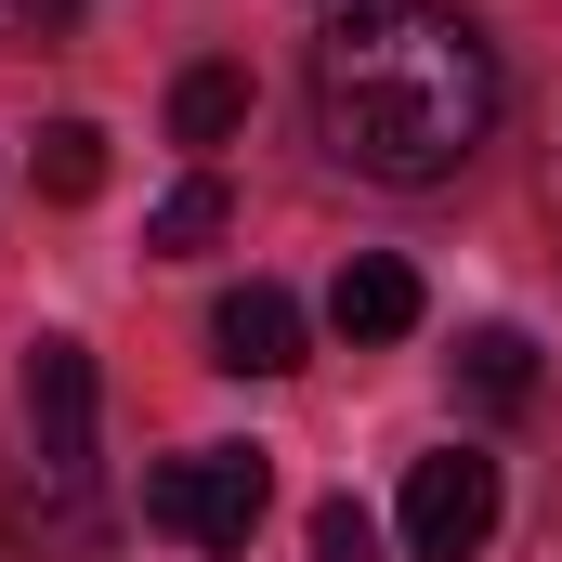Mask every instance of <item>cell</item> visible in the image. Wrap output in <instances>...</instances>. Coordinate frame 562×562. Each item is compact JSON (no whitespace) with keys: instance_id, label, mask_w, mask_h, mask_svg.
I'll use <instances>...</instances> for the list:
<instances>
[{"instance_id":"6da1fadb","label":"cell","mask_w":562,"mask_h":562,"mask_svg":"<svg viewBox=\"0 0 562 562\" xmlns=\"http://www.w3.org/2000/svg\"><path fill=\"white\" fill-rule=\"evenodd\" d=\"M314 132L367 183H445L497 132V53L458 0H340L314 40Z\"/></svg>"},{"instance_id":"7a4b0ae2","label":"cell","mask_w":562,"mask_h":562,"mask_svg":"<svg viewBox=\"0 0 562 562\" xmlns=\"http://www.w3.org/2000/svg\"><path fill=\"white\" fill-rule=\"evenodd\" d=\"M276 510V458L262 445H196V458H157L144 471V524L183 537V550H249Z\"/></svg>"},{"instance_id":"3957f363","label":"cell","mask_w":562,"mask_h":562,"mask_svg":"<svg viewBox=\"0 0 562 562\" xmlns=\"http://www.w3.org/2000/svg\"><path fill=\"white\" fill-rule=\"evenodd\" d=\"M393 524H406V562H471L484 537H497V458H471V445L419 458Z\"/></svg>"},{"instance_id":"277c9868","label":"cell","mask_w":562,"mask_h":562,"mask_svg":"<svg viewBox=\"0 0 562 562\" xmlns=\"http://www.w3.org/2000/svg\"><path fill=\"white\" fill-rule=\"evenodd\" d=\"M92 406H105L92 353H79V340H26V445H40V484H53V497L92 471Z\"/></svg>"},{"instance_id":"5b68a950","label":"cell","mask_w":562,"mask_h":562,"mask_svg":"<svg viewBox=\"0 0 562 562\" xmlns=\"http://www.w3.org/2000/svg\"><path fill=\"white\" fill-rule=\"evenodd\" d=\"M301 340H314V327H301V301H288L276 276H249V288L210 301V367H236V380H288Z\"/></svg>"},{"instance_id":"8992f818","label":"cell","mask_w":562,"mask_h":562,"mask_svg":"<svg viewBox=\"0 0 562 562\" xmlns=\"http://www.w3.org/2000/svg\"><path fill=\"white\" fill-rule=\"evenodd\" d=\"M327 327H340V340H406V327H419V262L353 249V262H340V288H327Z\"/></svg>"},{"instance_id":"52a82bcc","label":"cell","mask_w":562,"mask_h":562,"mask_svg":"<svg viewBox=\"0 0 562 562\" xmlns=\"http://www.w3.org/2000/svg\"><path fill=\"white\" fill-rule=\"evenodd\" d=\"M236 132H249V79H236V66H183V79H170V144L210 157V144H236Z\"/></svg>"},{"instance_id":"ba28073f","label":"cell","mask_w":562,"mask_h":562,"mask_svg":"<svg viewBox=\"0 0 562 562\" xmlns=\"http://www.w3.org/2000/svg\"><path fill=\"white\" fill-rule=\"evenodd\" d=\"M223 223H236V196L196 170V183H170L157 210H144V249H170V262H196V249H223Z\"/></svg>"},{"instance_id":"9c48e42d","label":"cell","mask_w":562,"mask_h":562,"mask_svg":"<svg viewBox=\"0 0 562 562\" xmlns=\"http://www.w3.org/2000/svg\"><path fill=\"white\" fill-rule=\"evenodd\" d=\"M458 380H471L484 406H537V340H524V327H471V340H458Z\"/></svg>"},{"instance_id":"30bf717a","label":"cell","mask_w":562,"mask_h":562,"mask_svg":"<svg viewBox=\"0 0 562 562\" xmlns=\"http://www.w3.org/2000/svg\"><path fill=\"white\" fill-rule=\"evenodd\" d=\"M26 170H40V196H53V210H79V196H105V132H92V119H53Z\"/></svg>"},{"instance_id":"8fae6325","label":"cell","mask_w":562,"mask_h":562,"mask_svg":"<svg viewBox=\"0 0 562 562\" xmlns=\"http://www.w3.org/2000/svg\"><path fill=\"white\" fill-rule=\"evenodd\" d=\"M314 562H380V510L367 497H327L314 510Z\"/></svg>"},{"instance_id":"7c38bea8","label":"cell","mask_w":562,"mask_h":562,"mask_svg":"<svg viewBox=\"0 0 562 562\" xmlns=\"http://www.w3.org/2000/svg\"><path fill=\"white\" fill-rule=\"evenodd\" d=\"M0 13H13V26H40V40H53V26H66V13H79V0H0Z\"/></svg>"}]
</instances>
